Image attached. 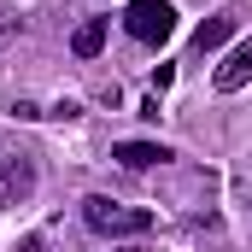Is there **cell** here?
I'll use <instances>...</instances> for the list:
<instances>
[{
  "label": "cell",
  "mask_w": 252,
  "mask_h": 252,
  "mask_svg": "<svg viewBox=\"0 0 252 252\" xmlns=\"http://www.w3.org/2000/svg\"><path fill=\"white\" fill-rule=\"evenodd\" d=\"M82 223H88L94 235H147V229H153V211L124 205V199H112V193H88V199H82Z\"/></svg>",
  "instance_id": "cell-1"
},
{
  "label": "cell",
  "mask_w": 252,
  "mask_h": 252,
  "mask_svg": "<svg viewBox=\"0 0 252 252\" xmlns=\"http://www.w3.org/2000/svg\"><path fill=\"white\" fill-rule=\"evenodd\" d=\"M124 30L135 35V41L158 47V41H170V30H176V6H170V0H129Z\"/></svg>",
  "instance_id": "cell-2"
},
{
  "label": "cell",
  "mask_w": 252,
  "mask_h": 252,
  "mask_svg": "<svg viewBox=\"0 0 252 252\" xmlns=\"http://www.w3.org/2000/svg\"><path fill=\"white\" fill-rule=\"evenodd\" d=\"M30 193H35V164H30V153H0V211L24 205Z\"/></svg>",
  "instance_id": "cell-3"
},
{
  "label": "cell",
  "mask_w": 252,
  "mask_h": 252,
  "mask_svg": "<svg viewBox=\"0 0 252 252\" xmlns=\"http://www.w3.org/2000/svg\"><path fill=\"white\" fill-rule=\"evenodd\" d=\"M112 158L118 164H129V170H153V164H164V158H176L164 141H118L112 147Z\"/></svg>",
  "instance_id": "cell-4"
},
{
  "label": "cell",
  "mask_w": 252,
  "mask_h": 252,
  "mask_svg": "<svg viewBox=\"0 0 252 252\" xmlns=\"http://www.w3.org/2000/svg\"><path fill=\"white\" fill-rule=\"evenodd\" d=\"M247 82H252V41H241L229 59L217 64V88H223V94H235V88H247Z\"/></svg>",
  "instance_id": "cell-5"
},
{
  "label": "cell",
  "mask_w": 252,
  "mask_h": 252,
  "mask_svg": "<svg viewBox=\"0 0 252 252\" xmlns=\"http://www.w3.org/2000/svg\"><path fill=\"white\" fill-rule=\"evenodd\" d=\"M229 35H235V18H229V12H217V18H205V24L193 30V47H199V53H211V47H223Z\"/></svg>",
  "instance_id": "cell-6"
},
{
  "label": "cell",
  "mask_w": 252,
  "mask_h": 252,
  "mask_svg": "<svg viewBox=\"0 0 252 252\" xmlns=\"http://www.w3.org/2000/svg\"><path fill=\"white\" fill-rule=\"evenodd\" d=\"M100 47H106V18H88V24L70 35V53H76V59H94Z\"/></svg>",
  "instance_id": "cell-7"
},
{
  "label": "cell",
  "mask_w": 252,
  "mask_h": 252,
  "mask_svg": "<svg viewBox=\"0 0 252 252\" xmlns=\"http://www.w3.org/2000/svg\"><path fill=\"white\" fill-rule=\"evenodd\" d=\"M118 252H135V247H118Z\"/></svg>",
  "instance_id": "cell-8"
}]
</instances>
